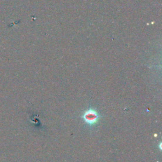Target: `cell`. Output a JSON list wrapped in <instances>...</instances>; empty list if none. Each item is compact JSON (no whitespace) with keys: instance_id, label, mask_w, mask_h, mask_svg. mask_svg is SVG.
I'll list each match as a JSON object with an SVG mask.
<instances>
[{"instance_id":"1","label":"cell","mask_w":162,"mask_h":162,"mask_svg":"<svg viewBox=\"0 0 162 162\" xmlns=\"http://www.w3.org/2000/svg\"><path fill=\"white\" fill-rule=\"evenodd\" d=\"M82 117L86 123L90 125H93L98 122L99 115L95 110L90 109V110H88L84 113Z\"/></svg>"}]
</instances>
